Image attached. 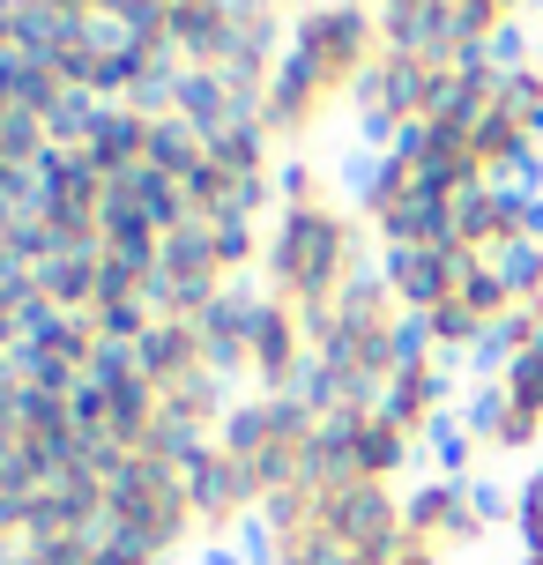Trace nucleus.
<instances>
[{
    "instance_id": "nucleus-1",
    "label": "nucleus",
    "mask_w": 543,
    "mask_h": 565,
    "mask_svg": "<svg viewBox=\"0 0 543 565\" xmlns=\"http://www.w3.org/2000/svg\"><path fill=\"white\" fill-rule=\"evenodd\" d=\"M499 395L514 402L521 417H536V424H543V342H536V350H521L514 365L499 372Z\"/></svg>"
},
{
    "instance_id": "nucleus-2",
    "label": "nucleus",
    "mask_w": 543,
    "mask_h": 565,
    "mask_svg": "<svg viewBox=\"0 0 543 565\" xmlns=\"http://www.w3.org/2000/svg\"><path fill=\"white\" fill-rule=\"evenodd\" d=\"M521 565H543V558H521Z\"/></svg>"
}]
</instances>
